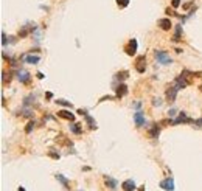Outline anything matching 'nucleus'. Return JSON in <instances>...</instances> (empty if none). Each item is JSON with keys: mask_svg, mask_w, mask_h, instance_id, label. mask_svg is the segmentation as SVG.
<instances>
[{"mask_svg": "<svg viewBox=\"0 0 202 191\" xmlns=\"http://www.w3.org/2000/svg\"><path fill=\"white\" fill-rule=\"evenodd\" d=\"M193 126H194L196 129H202V118H199V120H194V121H193Z\"/></svg>", "mask_w": 202, "mask_h": 191, "instance_id": "obj_25", "label": "nucleus"}, {"mask_svg": "<svg viewBox=\"0 0 202 191\" xmlns=\"http://www.w3.org/2000/svg\"><path fill=\"white\" fill-rule=\"evenodd\" d=\"M78 113H81V115H84V118H85V121H87V126L90 128V129H96V123H95V120L85 112V110H82V109H80L78 110Z\"/></svg>", "mask_w": 202, "mask_h": 191, "instance_id": "obj_7", "label": "nucleus"}, {"mask_svg": "<svg viewBox=\"0 0 202 191\" xmlns=\"http://www.w3.org/2000/svg\"><path fill=\"white\" fill-rule=\"evenodd\" d=\"M34 30V27L33 28H28V27H23L20 31H19V38H27L28 34H30V31H33Z\"/></svg>", "mask_w": 202, "mask_h": 191, "instance_id": "obj_19", "label": "nucleus"}, {"mask_svg": "<svg viewBox=\"0 0 202 191\" xmlns=\"http://www.w3.org/2000/svg\"><path fill=\"white\" fill-rule=\"evenodd\" d=\"M36 76H38V79H44V78H45V76H44V73H40V72H38V75H36Z\"/></svg>", "mask_w": 202, "mask_h": 191, "instance_id": "obj_32", "label": "nucleus"}, {"mask_svg": "<svg viewBox=\"0 0 202 191\" xmlns=\"http://www.w3.org/2000/svg\"><path fill=\"white\" fill-rule=\"evenodd\" d=\"M70 131H72L73 134H76V135L82 134V128H81V124H78V123H72V124H70Z\"/></svg>", "mask_w": 202, "mask_h": 191, "instance_id": "obj_17", "label": "nucleus"}, {"mask_svg": "<svg viewBox=\"0 0 202 191\" xmlns=\"http://www.w3.org/2000/svg\"><path fill=\"white\" fill-rule=\"evenodd\" d=\"M19 191H25V188L23 187H19Z\"/></svg>", "mask_w": 202, "mask_h": 191, "instance_id": "obj_36", "label": "nucleus"}, {"mask_svg": "<svg viewBox=\"0 0 202 191\" xmlns=\"http://www.w3.org/2000/svg\"><path fill=\"white\" fill-rule=\"evenodd\" d=\"M56 104H59V106H64V107H72V103L70 101H65V99H56Z\"/></svg>", "mask_w": 202, "mask_h": 191, "instance_id": "obj_22", "label": "nucleus"}, {"mask_svg": "<svg viewBox=\"0 0 202 191\" xmlns=\"http://www.w3.org/2000/svg\"><path fill=\"white\" fill-rule=\"evenodd\" d=\"M56 180H58V182H61V183H62V187H64L65 190H70L69 180H67V179H65V177H64L62 174H56Z\"/></svg>", "mask_w": 202, "mask_h": 191, "instance_id": "obj_16", "label": "nucleus"}, {"mask_svg": "<svg viewBox=\"0 0 202 191\" xmlns=\"http://www.w3.org/2000/svg\"><path fill=\"white\" fill-rule=\"evenodd\" d=\"M121 188H123V191H134L137 187H135V182L132 179H127L121 183Z\"/></svg>", "mask_w": 202, "mask_h": 191, "instance_id": "obj_11", "label": "nucleus"}, {"mask_svg": "<svg viewBox=\"0 0 202 191\" xmlns=\"http://www.w3.org/2000/svg\"><path fill=\"white\" fill-rule=\"evenodd\" d=\"M135 70L138 73H145V70H146V56L145 54H142L135 59Z\"/></svg>", "mask_w": 202, "mask_h": 191, "instance_id": "obj_2", "label": "nucleus"}, {"mask_svg": "<svg viewBox=\"0 0 202 191\" xmlns=\"http://www.w3.org/2000/svg\"><path fill=\"white\" fill-rule=\"evenodd\" d=\"M166 14H171V16H179V14H176V13H174L173 9H169V8L166 9Z\"/></svg>", "mask_w": 202, "mask_h": 191, "instance_id": "obj_30", "label": "nucleus"}, {"mask_svg": "<svg viewBox=\"0 0 202 191\" xmlns=\"http://www.w3.org/2000/svg\"><path fill=\"white\" fill-rule=\"evenodd\" d=\"M154 56H156V59H157L160 64H163V65H169V64L173 62V59L169 58V54H168L165 50H156V51H154Z\"/></svg>", "mask_w": 202, "mask_h": 191, "instance_id": "obj_1", "label": "nucleus"}, {"mask_svg": "<svg viewBox=\"0 0 202 191\" xmlns=\"http://www.w3.org/2000/svg\"><path fill=\"white\" fill-rule=\"evenodd\" d=\"M157 27L163 30V31H169L171 28H173V23H171V20L168 19V17H163V19H159L157 20Z\"/></svg>", "mask_w": 202, "mask_h": 191, "instance_id": "obj_5", "label": "nucleus"}, {"mask_svg": "<svg viewBox=\"0 0 202 191\" xmlns=\"http://www.w3.org/2000/svg\"><path fill=\"white\" fill-rule=\"evenodd\" d=\"M40 61L39 56H33V54H30V56H25V62L27 64H38Z\"/></svg>", "mask_w": 202, "mask_h": 191, "instance_id": "obj_18", "label": "nucleus"}, {"mask_svg": "<svg viewBox=\"0 0 202 191\" xmlns=\"http://www.w3.org/2000/svg\"><path fill=\"white\" fill-rule=\"evenodd\" d=\"M80 191H82V190H80Z\"/></svg>", "mask_w": 202, "mask_h": 191, "instance_id": "obj_38", "label": "nucleus"}, {"mask_svg": "<svg viewBox=\"0 0 202 191\" xmlns=\"http://www.w3.org/2000/svg\"><path fill=\"white\" fill-rule=\"evenodd\" d=\"M160 188L162 190H166V191H173L174 190V180H173L171 177L163 179V180L160 182Z\"/></svg>", "mask_w": 202, "mask_h": 191, "instance_id": "obj_8", "label": "nucleus"}, {"mask_svg": "<svg viewBox=\"0 0 202 191\" xmlns=\"http://www.w3.org/2000/svg\"><path fill=\"white\" fill-rule=\"evenodd\" d=\"M47 98L51 99V98H53V93H51V92H47Z\"/></svg>", "mask_w": 202, "mask_h": 191, "instance_id": "obj_34", "label": "nucleus"}, {"mask_svg": "<svg viewBox=\"0 0 202 191\" xmlns=\"http://www.w3.org/2000/svg\"><path fill=\"white\" fill-rule=\"evenodd\" d=\"M153 106H162L160 98H154V99H153Z\"/></svg>", "mask_w": 202, "mask_h": 191, "instance_id": "obj_28", "label": "nucleus"}, {"mask_svg": "<svg viewBox=\"0 0 202 191\" xmlns=\"http://www.w3.org/2000/svg\"><path fill=\"white\" fill-rule=\"evenodd\" d=\"M137 48H138V42H137L135 39H131V41L126 44V47H124V51H126V54H129V56H134V54L137 53Z\"/></svg>", "mask_w": 202, "mask_h": 191, "instance_id": "obj_4", "label": "nucleus"}, {"mask_svg": "<svg viewBox=\"0 0 202 191\" xmlns=\"http://www.w3.org/2000/svg\"><path fill=\"white\" fill-rule=\"evenodd\" d=\"M17 79H19L22 84H28L30 79H31V75H30L27 70H19V72H17Z\"/></svg>", "mask_w": 202, "mask_h": 191, "instance_id": "obj_6", "label": "nucleus"}, {"mask_svg": "<svg viewBox=\"0 0 202 191\" xmlns=\"http://www.w3.org/2000/svg\"><path fill=\"white\" fill-rule=\"evenodd\" d=\"M48 155L51 157V158H54V160H58L61 155H59V152H53V151H48Z\"/></svg>", "mask_w": 202, "mask_h": 191, "instance_id": "obj_26", "label": "nucleus"}, {"mask_svg": "<svg viewBox=\"0 0 202 191\" xmlns=\"http://www.w3.org/2000/svg\"><path fill=\"white\" fill-rule=\"evenodd\" d=\"M191 5H193V2H190V3H185V5H184V8H185V9H188Z\"/></svg>", "mask_w": 202, "mask_h": 191, "instance_id": "obj_33", "label": "nucleus"}, {"mask_svg": "<svg viewBox=\"0 0 202 191\" xmlns=\"http://www.w3.org/2000/svg\"><path fill=\"white\" fill-rule=\"evenodd\" d=\"M168 115H169V117H174V115H176V109H171V110L168 112Z\"/></svg>", "mask_w": 202, "mask_h": 191, "instance_id": "obj_31", "label": "nucleus"}, {"mask_svg": "<svg viewBox=\"0 0 202 191\" xmlns=\"http://www.w3.org/2000/svg\"><path fill=\"white\" fill-rule=\"evenodd\" d=\"M177 87L173 84V86H168L166 87V92H165V96H166V99L169 101V103H174L176 101V96H177Z\"/></svg>", "mask_w": 202, "mask_h": 191, "instance_id": "obj_3", "label": "nucleus"}, {"mask_svg": "<svg viewBox=\"0 0 202 191\" xmlns=\"http://www.w3.org/2000/svg\"><path fill=\"white\" fill-rule=\"evenodd\" d=\"M134 121H135V126L137 128L145 126V117H143V113L142 112H135L134 113Z\"/></svg>", "mask_w": 202, "mask_h": 191, "instance_id": "obj_12", "label": "nucleus"}, {"mask_svg": "<svg viewBox=\"0 0 202 191\" xmlns=\"http://www.w3.org/2000/svg\"><path fill=\"white\" fill-rule=\"evenodd\" d=\"M58 117L59 118H64V120H69V121H75V113H72L70 110H58Z\"/></svg>", "mask_w": 202, "mask_h": 191, "instance_id": "obj_10", "label": "nucleus"}, {"mask_svg": "<svg viewBox=\"0 0 202 191\" xmlns=\"http://www.w3.org/2000/svg\"><path fill=\"white\" fill-rule=\"evenodd\" d=\"M2 45H6V34L2 33Z\"/></svg>", "mask_w": 202, "mask_h": 191, "instance_id": "obj_29", "label": "nucleus"}, {"mask_svg": "<svg viewBox=\"0 0 202 191\" xmlns=\"http://www.w3.org/2000/svg\"><path fill=\"white\" fill-rule=\"evenodd\" d=\"M33 128H34V121H30V123L27 124V128H25V132H27V134H30V132L33 131Z\"/></svg>", "mask_w": 202, "mask_h": 191, "instance_id": "obj_24", "label": "nucleus"}, {"mask_svg": "<svg viewBox=\"0 0 202 191\" xmlns=\"http://www.w3.org/2000/svg\"><path fill=\"white\" fill-rule=\"evenodd\" d=\"M171 6L173 8H179L180 6V0H171Z\"/></svg>", "mask_w": 202, "mask_h": 191, "instance_id": "obj_27", "label": "nucleus"}, {"mask_svg": "<svg viewBox=\"0 0 202 191\" xmlns=\"http://www.w3.org/2000/svg\"><path fill=\"white\" fill-rule=\"evenodd\" d=\"M159 134H160V124H154V126L149 129V132H148V135H149L151 138H157Z\"/></svg>", "mask_w": 202, "mask_h": 191, "instance_id": "obj_15", "label": "nucleus"}, {"mask_svg": "<svg viewBox=\"0 0 202 191\" xmlns=\"http://www.w3.org/2000/svg\"><path fill=\"white\" fill-rule=\"evenodd\" d=\"M127 76H129V72H127V70H123V72H118V73L115 75V78H117L118 81H124V79H127Z\"/></svg>", "mask_w": 202, "mask_h": 191, "instance_id": "obj_20", "label": "nucleus"}, {"mask_svg": "<svg viewBox=\"0 0 202 191\" xmlns=\"http://www.w3.org/2000/svg\"><path fill=\"white\" fill-rule=\"evenodd\" d=\"M129 2L131 0H117V5H118V8H126L129 5Z\"/></svg>", "mask_w": 202, "mask_h": 191, "instance_id": "obj_23", "label": "nucleus"}, {"mask_svg": "<svg viewBox=\"0 0 202 191\" xmlns=\"http://www.w3.org/2000/svg\"><path fill=\"white\" fill-rule=\"evenodd\" d=\"M193 121H194V120L188 118L185 112H180V113H179V117L173 121V124H180V123H191V124H193Z\"/></svg>", "mask_w": 202, "mask_h": 191, "instance_id": "obj_9", "label": "nucleus"}, {"mask_svg": "<svg viewBox=\"0 0 202 191\" xmlns=\"http://www.w3.org/2000/svg\"><path fill=\"white\" fill-rule=\"evenodd\" d=\"M126 93H127V87H126V84H120V86L115 89V96H117V98H123Z\"/></svg>", "mask_w": 202, "mask_h": 191, "instance_id": "obj_14", "label": "nucleus"}, {"mask_svg": "<svg viewBox=\"0 0 202 191\" xmlns=\"http://www.w3.org/2000/svg\"><path fill=\"white\" fill-rule=\"evenodd\" d=\"M180 34H182V25H177V27H176V34H174L173 41H174V42H179V41H180Z\"/></svg>", "mask_w": 202, "mask_h": 191, "instance_id": "obj_21", "label": "nucleus"}, {"mask_svg": "<svg viewBox=\"0 0 202 191\" xmlns=\"http://www.w3.org/2000/svg\"><path fill=\"white\" fill-rule=\"evenodd\" d=\"M138 191H145V185H143V187H140V188H138Z\"/></svg>", "mask_w": 202, "mask_h": 191, "instance_id": "obj_35", "label": "nucleus"}, {"mask_svg": "<svg viewBox=\"0 0 202 191\" xmlns=\"http://www.w3.org/2000/svg\"><path fill=\"white\" fill-rule=\"evenodd\" d=\"M104 182H106V187H107V188H111L112 191L117 190L118 182H117L115 179H112V177H109V176H104Z\"/></svg>", "mask_w": 202, "mask_h": 191, "instance_id": "obj_13", "label": "nucleus"}, {"mask_svg": "<svg viewBox=\"0 0 202 191\" xmlns=\"http://www.w3.org/2000/svg\"><path fill=\"white\" fill-rule=\"evenodd\" d=\"M199 89H201V92H202V84H201V87H199Z\"/></svg>", "mask_w": 202, "mask_h": 191, "instance_id": "obj_37", "label": "nucleus"}]
</instances>
